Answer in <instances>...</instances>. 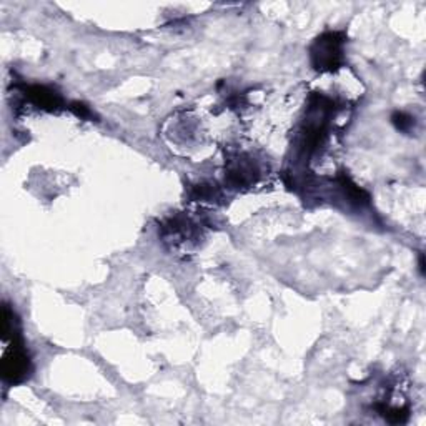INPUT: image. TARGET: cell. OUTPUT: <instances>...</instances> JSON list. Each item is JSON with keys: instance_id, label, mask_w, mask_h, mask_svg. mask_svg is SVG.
I'll list each match as a JSON object with an SVG mask.
<instances>
[{"instance_id": "7a4b0ae2", "label": "cell", "mask_w": 426, "mask_h": 426, "mask_svg": "<svg viewBox=\"0 0 426 426\" xmlns=\"http://www.w3.org/2000/svg\"><path fill=\"white\" fill-rule=\"evenodd\" d=\"M25 97H29L30 102L36 103L37 107L45 108V110H57L62 105L60 97L50 88L44 87V85H30L25 88Z\"/></svg>"}, {"instance_id": "5b68a950", "label": "cell", "mask_w": 426, "mask_h": 426, "mask_svg": "<svg viewBox=\"0 0 426 426\" xmlns=\"http://www.w3.org/2000/svg\"><path fill=\"white\" fill-rule=\"evenodd\" d=\"M72 110L75 112L77 115H79V117H82V118H90L92 117V112L88 110L87 107L84 105V103H72Z\"/></svg>"}, {"instance_id": "3957f363", "label": "cell", "mask_w": 426, "mask_h": 426, "mask_svg": "<svg viewBox=\"0 0 426 426\" xmlns=\"http://www.w3.org/2000/svg\"><path fill=\"white\" fill-rule=\"evenodd\" d=\"M257 173L258 170L255 168L253 162H251L250 158H247V160L242 158V160H237L234 165H231L230 172H228V178H230V181L235 185V187H240V185L253 181Z\"/></svg>"}, {"instance_id": "6da1fadb", "label": "cell", "mask_w": 426, "mask_h": 426, "mask_svg": "<svg viewBox=\"0 0 426 426\" xmlns=\"http://www.w3.org/2000/svg\"><path fill=\"white\" fill-rule=\"evenodd\" d=\"M344 37L338 32H328L318 37L313 44L312 64L316 71H335L343 60Z\"/></svg>"}, {"instance_id": "277c9868", "label": "cell", "mask_w": 426, "mask_h": 426, "mask_svg": "<svg viewBox=\"0 0 426 426\" xmlns=\"http://www.w3.org/2000/svg\"><path fill=\"white\" fill-rule=\"evenodd\" d=\"M393 123L397 125L398 130L408 131L413 127L414 122H413V118L410 117V115L403 114V112H397V114L393 115Z\"/></svg>"}]
</instances>
